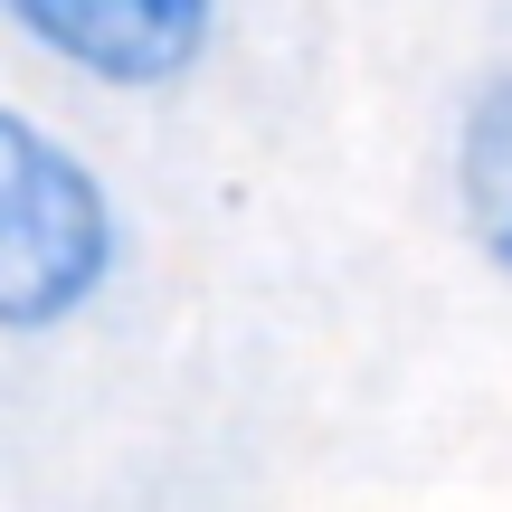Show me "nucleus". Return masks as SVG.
Wrapping results in <instances>:
<instances>
[{"mask_svg":"<svg viewBox=\"0 0 512 512\" xmlns=\"http://www.w3.org/2000/svg\"><path fill=\"white\" fill-rule=\"evenodd\" d=\"M238 0H0V48L86 105H171L228 48Z\"/></svg>","mask_w":512,"mask_h":512,"instance_id":"nucleus-2","label":"nucleus"},{"mask_svg":"<svg viewBox=\"0 0 512 512\" xmlns=\"http://www.w3.org/2000/svg\"><path fill=\"white\" fill-rule=\"evenodd\" d=\"M437 209L475 275L512 294V57L475 67L437 124Z\"/></svg>","mask_w":512,"mask_h":512,"instance_id":"nucleus-3","label":"nucleus"},{"mask_svg":"<svg viewBox=\"0 0 512 512\" xmlns=\"http://www.w3.org/2000/svg\"><path fill=\"white\" fill-rule=\"evenodd\" d=\"M133 285V200L114 162L0 86V351H38L105 323Z\"/></svg>","mask_w":512,"mask_h":512,"instance_id":"nucleus-1","label":"nucleus"}]
</instances>
